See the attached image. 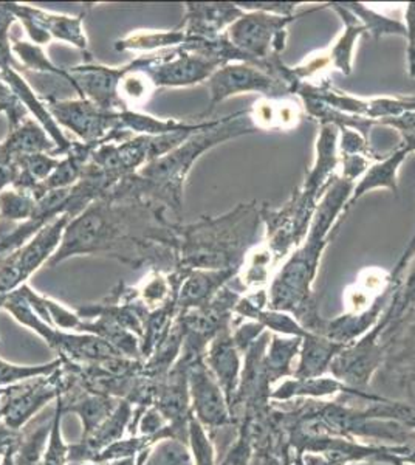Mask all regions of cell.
<instances>
[{"label": "cell", "mask_w": 415, "mask_h": 465, "mask_svg": "<svg viewBox=\"0 0 415 465\" xmlns=\"http://www.w3.org/2000/svg\"><path fill=\"white\" fill-rule=\"evenodd\" d=\"M340 134H341V142H340V149H338V155L340 157L366 155V157L372 160L368 140L361 134L353 131V129H347V127L340 129Z\"/></svg>", "instance_id": "obj_37"}, {"label": "cell", "mask_w": 415, "mask_h": 465, "mask_svg": "<svg viewBox=\"0 0 415 465\" xmlns=\"http://www.w3.org/2000/svg\"><path fill=\"white\" fill-rule=\"evenodd\" d=\"M388 351L380 341L379 331L372 328L361 339L347 344L331 361L329 374L351 388L368 391L373 377L383 370Z\"/></svg>", "instance_id": "obj_8"}, {"label": "cell", "mask_w": 415, "mask_h": 465, "mask_svg": "<svg viewBox=\"0 0 415 465\" xmlns=\"http://www.w3.org/2000/svg\"><path fill=\"white\" fill-rule=\"evenodd\" d=\"M415 256V232L412 234V238H410V242L408 243V247H406L405 252L401 254V258H400L399 262L395 265L394 272L390 273L392 275V280L394 281H401L403 280V276H405V272L410 267V261L414 260Z\"/></svg>", "instance_id": "obj_40"}, {"label": "cell", "mask_w": 415, "mask_h": 465, "mask_svg": "<svg viewBox=\"0 0 415 465\" xmlns=\"http://www.w3.org/2000/svg\"><path fill=\"white\" fill-rule=\"evenodd\" d=\"M290 465H304V460H302V456H294L293 460L290 462Z\"/></svg>", "instance_id": "obj_45"}, {"label": "cell", "mask_w": 415, "mask_h": 465, "mask_svg": "<svg viewBox=\"0 0 415 465\" xmlns=\"http://www.w3.org/2000/svg\"><path fill=\"white\" fill-rule=\"evenodd\" d=\"M302 339L272 333L269 346L263 355V368L272 386L294 377L296 363L300 359Z\"/></svg>", "instance_id": "obj_23"}, {"label": "cell", "mask_w": 415, "mask_h": 465, "mask_svg": "<svg viewBox=\"0 0 415 465\" xmlns=\"http://www.w3.org/2000/svg\"><path fill=\"white\" fill-rule=\"evenodd\" d=\"M265 331H267V329L263 328L262 324H259L258 322L239 320V318L234 317L232 335L236 348L239 349V352L242 355L245 354L248 349L252 348V343H254Z\"/></svg>", "instance_id": "obj_36"}, {"label": "cell", "mask_w": 415, "mask_h": 465, "mask_svg": "<svg viewBox=\"0 0 415 465\" xmlns=\"http://www.w3.org/2000/svg\"><path fill=\"white\" fill-rule=\"evenodd\" d=\"M190 447L191 458L194 465H217L216 445L210 438V434L206 433L205 429L195 420L194 416L190 422Z\"/></svg>", "instance_id": "obj_32"}, {"label": "cell", "mask_w": 415, "mask_h": 465, "mask_svg": "<svg viewBox=\"0 0 415 465\" xmlns=\"http://www.w3.org/2000/svg\"><path fill=\"white\" fill-rule=\"evenodd\" d=\"M184 41H186L184 32L155 33V35H137L118 44L116 47L120 50L122 48L166 47V45L183 44Z\"/></svg>", "instance_id": "obj_34"}, {"label": "cell", "mask_w": 415, "mask_h": 465, "mask_svg": "<svg viewBox=\"0 0 415 465\" xmlns=\"http://www.w3.org/2000/svg\"><path fill=\"white\" fill-rule=\"evenodd\" d=\"M191 462L190 447L173 439L144 450L135 460V465H190Z\"/></svg>", "instance_id": "obj_29"}, {"label": "cell", "mask_w": 415, "mask_h": 465, "mask_svg": "<svg viewBox=\"0 0 415 465\" xmlns=\"http://www.w3.org/2000/svg\"><path fill=\"white\" fill-rule=\"evenodd\" d=\"M406 39H408V63L410 76L415 78V2L406 5Z\"/></svg>", "instance_id": "obj_39"}, {"label": "cell", "mask_w": 415, "mask_h": 465, "mask_svg": "<svg viewBox=\"0 0 415 465\" xmlns=\"http://www.w3.org/2000/svg\"><path fill=\"white\" fill-rule=\"evenodd\" d=\"M258 133L252 126L247 111L236 112L232 115L216 120L210 127L193 134L179 148L173 149L160 159H155L143 168V179L158 185L160 196L179 213L182 208V194L186 175L190 174L195 160L208 149L223 143L232 138Z\"/></svg>", "instance_id": "obj_3"}, {"label": "cell", "mask_w": 415, "mask_h": 465, "mask_svg": "<svg viewBox=\"0 0 415 465\" xmlns=\"http://www.w3.org/2000/svg\"><path fill=\"white\" fill-rule=\"evenodd\" d=\"M236 5L245 13L262 11L276 16H293L296 6L302 5V2H237Z\"/></svg>", "instance_id": "obj_38"}, {"label": "cell", "mask_w": 415, "mask_h": 465, "mask_svg": "<svg viewBox=\"0 0 415 465\" xmlns=\"http://www.w3.org/2000/svg\"><path fill=\"white\" fill-rule=\"evenodd\" d=\"M53 414H37L21 430V438L15 444V465H41L52 430Z\"/></svg>", "instance_id": "obj_27"}, {"label": "cell", "mask_w": 415, "mask_h": 465, "mask_svg": "<svg viewBox=\"0 0 415 465\" xmlns=\"http://www.w3.org/2000/svg\"><path fill=\"white\" fill-rule=\"evenodd\" d=\"M410 155V153L406 149L400 148L394 153H390V157H386V159L377 162V163H372L368 173L361 177L358 185L353 188L352 196L344 206V214L355 205V202L360 201L369 191L386 188V190L392 191L394 194H399L397 174H399L400 166Z\"/></svg>", "instance_id": "obj_24"}, {"label": "cell", "mask_w": 415, "mask_h": 465, "mask_svg": "<svg viewBox=\"0 0 415 465\" xmlns=\"http://www.w3.org/2000/svg\"><path fill=\"white\" fill-rule=\"evenodd\" d=\"M388 339V359L383 370L400 374L410 371L415 374V312L397 326Z\"/></svg>", "instance_id": "obj_26"}, {"label": "cell", "mask_w": 415, "mask_h": 465, "mask_svg": "<svg viewBox=\"0 0 415 465\" xmlns=\"http://www.w3.org/2000/svg\"><path fill=\"white\" fill-rule=\"evenodd\" d=\"M63 365L47 376L0 388V423L21 431L48 403L63 394Z\"/></svg>", "instance_id": "obj_5"}, {"label": "cell", "mask_w": 415, "mask_h": 465, "mask_svg": "<svg viewBox=\"0 0 415 465\" xmlns=\"http://www.w3.org/2000/svg\"><path fill=\"white\" fill-rule=\"evenodd\" d=\"M132 419L133 405L127 401H120L111 418L105 419L92 433L83 436L76 444H70V464L95 462L96 456L103 450L124 439L131 427Z\"/></svg>", "instance_id": "obj_12"}, {"label": "cell", "mask_w": 415, "mask_h": 465, "mask_svg": "<svg viewBox=\"0 0 415 465\" xmlns=\"http://www.w3.org/2000/svg\"><path fill=\"white\" fill-rule=\"evenodd\" d=\"M415 312V256L410 261V267L406 270V276H403L401 284L395 291L390 300V306L384 311L383 315L377 322L380 341L383 343L384 339L394 331L401 322Z\"/></svg>", "instance_id": "obj_25"}, {"label": "cell", "mask_w": 415, "mask_h": 465, "mask_svg": "<svg viewBox=\"0 0 415 465\" xmlns=\"http://www.w3.org/2000/svg\"><path fill=\"white\" fill-rule=\"evenodd\" d=\"M302 460L304 465H349L346 460L331 453H304Z\"/></svg>", "instance_id": "obj_41"}, {"label": "cell", "mask_w": 415, "mask_h": 465, "mask_svg": "<svg viewBox=\"0 0 415 465\" xmlns=\"http://www.w3.org/2000/svg\"><path fill=\"white\" fill-rule=\"evenodd\" d=\"M344 6L352 13L353 16L357 17L358 21L363 24L366 32L375 41H380L384 36L406 37V25L403 22L383 16V15L375 13L368 6L357 4V2H344Z\"/></svg>", "instance_id": "obj_28"}, {"label": "cell", "mask_w": 415, "mask_h": 465, "mask_svg": "<svg viewBox=\"0 0 415 465\" xmlns=\"http://www.w3.org/2000/svg\"><path fill=\"white\" fill-rule=\"evenodd\" d=\"M0 210L6 219H28L36 216V206L30 197L17 194L16 191H5L0 194Z\"/></svg>", "instance_id": "obj_33"}, {"label": "cell", "mask_w": 415, "mask_h": 465, "mask_svg": "<svg viewBox=\"0 0 415 465\" xmlns=\"http://www.w3.org/2000/svg\"><path fill=\"white\" fill-rule=\"evenodd\" d=\"M52 111L58 116L59 122L74 129V133L85 140L100 137L111 124V118L116 116L107 114L89 101L53 103Z\"/></svg>", "instance_id": "obj_20"}, {"label": "cell", "mask_w": 415, "mask_h": 465, "mask_svg": "<svg viewBox=\"0 0 415 465\" xmlns=\"http://www.w3.org/2000/svg\"><path fill=\"white\" fill-rule=\"evenodd\" d=\"M188 366L190 363L179 357L168 376L158 385L157 397L153 402V408L168 423L173 440L186 445L190 440V422L193 419Z\"/></svg>", "instance_id": "obj_9"}, {"label": "cell", "mask_w": 415, "mask_h": 465, "mask_svg": "<svg viewBox=\"0 0 415 465\" xmlns=\"http://www.w3.org/2000/svg\"><path fill=\"white\" fill-rule=\"evenodd\" d=\"M0 465H15V445H11L5 455L0 458Z\"/></svg>", "instance_id": "obj_43"}, {"label": "cell", "mask_w": 415, "mask_h": 465, "mask_svg": "<svg viewBox=\"0 0 415 465\" xmlns=\"http://www.w3.org/2000/svg\"><path fill=\"white\" fill-rule=\"evenodd\" d=\"M19 438H21V431H13L0 423V458L5 455L6 450L10 449L11 445L16 444Z\"/></svg>", "instance_id": "obj_42"}, {"label": "cell", "mask_w": 415, "mask_h": 465, "mask_svg": "<svg viewBox=\"0 0 415 465\" xmlns=\"http://www.w3.org/2000/svg\"><path fill=\"white\" fill-rule=\"evenodd\" d=\"M205 361L212 376L216 377L217 383L221 385L226 402L232 410V401L241 383L243 365V355L234 344L232 328L217 333L206 349Z\"/></svg>", "instance_id": "obj_13"}, {"label": "cell", "mask_w": 415, "mask_h": 465, "mask_svg": "<svg viewBox=\"0 0 415 465\" xmlns=\"http://www.w3.org/2000/svg\"><path fill=\"white\" fill-rule=\"evenodd\" d=\"M64 390L61 394V401L64 405V414L74 412L83 423V436L92 433L98 429L105 419L111 418L115 411L120 399L114 397L96 396L81 390L78 386L69 385L64 381ZM81 436V438H83Z\"/></svg>", "instance_id": "obj_17"}, {"label": "cell", "mask_w": 415, "mask_h": 465, "mask_svg": "<svg viewBox=\"0 0 415 465\" xmlns=\"http://www.w3.org/2000/svg\"><path fill=\"white\" fill-rule=\"evenodd\" d=\"M337 177H329L322 171L311 168L304 183L291 193L281 208L263 203L259 212L265 230L261 242L273 253L274 260L284 261L304 242L311 230L321 199Z\"/></svg>", "instance_id": "obj_4"}, {"label": "cell", "mask_w": 415, "mask_h": 465, "mask_svg": "<svg viewBox=\"0 0 415 465\" xmlns=\"http://www.w3.org/2000/svg\"><path fill=\"white\" fill-rule=\"evenodd\" d=\"M342 348H344L342 344L335 343L322 335L307 332L302 339L294 377L307 379V377L326 376L331 370V361L341 352Z\"/></svg>", "instance_id": "obj_22"}, {"label": "cell", "mask_w": 415, "mask_h": 465, "mask_svg": "<svg viewBox=\"0 0 415 465\" xmlns=\"http://www.w3.org/2000/svg\"><path fill=\"white\" fill-rule=\"evenodd\" d=\"M401 281L392 280V275L379 267H368L358 273L353 284L344 292V313L368 312L369 309L377 306L384 300H390L399 289Z\"/></svg>", "instance_id": "obj_14"}, {"label": "cell", "mask_w": 415, "mask_h": 465, "mask_svg": "<svg viewBox=\"0 0 415 465\" xmlns=\"http://www.w3.org/2000/svg\"><path fill=\"white\" fill-rule=\"evenodd\" d=\"M252 322H258L269 332L279 333V335H287V337H301L304 339L309 331H305L301 322L287 312H279L272 309H263L258 311L252 317Z\"/></svg>", "instance_id": "obj_31"}, {"label": "cell", "mask_w": 415, "mask_h": 465, "mask_svg": "<svg viewBox=\"0 0 415 465\" xmlns=\"http://www.w3.org/2000/svg\"><path fill=\"white\" fill-rule=\"evenodd\" d=\"M248 116L256 131H293L305 116L304 106L300 98H269L261 96L248 109Z\"/></svg>", "instance_id": "obj_16"}, {"label": "cell", "mask_w": 415, "mask_h": 465, "mask_svg": "<svg viewBox=\"0 0 415 465\" xmlns=\"http://www.w3.org/2000/svg\"><path fill=\"white\" fill-rule=\"evenodd\" d=\"M239 270H193L179 292V311L200 309L210 304L214 296L236 278Z\"/></svg>", "instance_id": "obj_18"}, {"label": "cell", "mask_w": 415, "mask_h": 465, "mask_svg": "<svg viewBox=\"0 0 415 465\" xmlns=\"http://www.w3.org/2000/svg\"><path fill=\"white\" fill-rule=\"evenodd\" d=\"M326 8L335 11L344 24L341 36L338 37L331 47L327 48L326 54L331 59V70H338L344 76L352 74L353 48L360 37L366 35L363 24L353 16L344 6V2L326 4Z\"/></svg>", "instance_id": "obj_21"}, {"label": "cell", "mask_w": 415, "mask_h": 465, "mask_svg": "<svg viewBox=\"0 0 415 465\" xmlns=\"http://www.w3.org/2000/svg\"><path fill=\"white\" fill-rule=\"evenodd\" d=\"M81 465H101V464H94V462H85V464Z\"/></svg>", "instance_id": "obj_46"}, {"label": "cell", "mask_w": 415, "mask_h": 465, "mask_svg": "<svg viewBox=\"0 0 415 465\" xmlns=\"http://www.w3.org/2000/svg\"><path fill=\"white\" fill-rule=\"evenodd\" d=\"M258 202L239 205L219 217L180 227V269L241 270L259 243L262 225Z\"/></svg>", "instance_id": "obj_2"}, {"label": "cell", "mask_w": 415, "mask_h": 465, "mask_svg": "<svg viewBox=\"0 0 415 465\" xmlns=\"http://www.w3.org/2000/svg\"><path fill=\"white\" fill-rule=\"evenodd\" d=\"M64 405L61 396L56 399L53 408V422L47 447L44 451L41 465H67L70 464V444L64 440L63 436Z\"/></svg>", "instance_id": "obj_30"}, {"label": "cell", "mask_w": 415, "mask_h": 465, "mask_svg": "<svg viewBox=\"0 0 415 465\" xmlns=\"http://www.w3.org/2000/svg\"><path fill=\"white\" fill-rule=\"evenodd\" d=\"M245 11L236 4H188L186 37H216L241 19Z\"/></svg>", "instance_id": "obj_19"}, {"label": "cell", "mask_w": 415, "mask_h": 465, "mask_svg": "<svg viewBox=\"0 0 415 465\" xmlns=\"http://www.w3.org/2000/svg\"><path fill=\"white\" fill-rule=\"evenodd\" d=\"M208 89L211 94L210 107L203 112V116L211 115L222 101L239 94H259L269 98L291 96L289 85L252 64L232 63L222 65L211 74Z\"/></svg>", "instance_id": "obj_7"}, {"label": "cell", "mask_w": 415, "mask_h": 465, "mask_svg": "<svg viewBox=\"0 0 415 465\" xmlns=\"http://www.w3.org/2000/svg\"><path fill=\"white\" fill-rule=\"evenodd\" d=\"M377 123L390 127L399 134L400 140H401L400 148L406 149L410 153H415V112H406L403 115L390 116V118H383Z\"/></svg>", "instance_id": "obj_35"}, {"label": "cell", "mask_w": 415, "mask_h": 465, "mask_svg": "<svg viewBox=\"0 0 415 465\" xmlns=\"http://www.w3.org/2000/svg\"><path fill=\"white\" fill-rule=\"evenodd\" d=\"M346 396L361 399L368 403L381 402L384 396L373 391H361L347 386L331 374L320 377H291L274 386L272 401L274 403H290L293 401H326L333 397Z\"/></svg>", "instance_id": "obj_11"}, {"label": "cell", "mask_w": 415, "mask_h": 465, "mask_svg": "<svg viewBox=\"0 0 415 465\" xmlns=\"http://www.w3.org/2000/svg\"><path fill=\"white\" fill-rule=\"evenodd\" d=\"M105 465H135V460H114V462H107Z\"/></svg>", "instance_id": "obj_44"}, {"label": "cell", "mask_w": 415, "mask_h": 465, "mask_svg": "<svg viewBox=\"0 0 415 465\" xmlns=\"http://www.w3.org/2000/svg\"><path fill=\"white\" fill-rule=\"evenodd\" d=\"M184 360L190 363L188 383L193 416L214 442L219 434L225 433L228 430L234 431L232 410L216 377L212 376L210 368L206 366L205 359Z\"/></svg>", "instance_id": "obj_6"}, {"label": "cell", "mask_w": 415, "mask_h": 465, "mask_svg": "<svg viewBox=\"0 0 415 465\" xmlns=\"http://www.w3.org/2000/svg\"><path fill=\"white\" fill-rule=\"evenodd\" d=\"M355 183L337 175L321 199L311 230L270 282L269 309L293 315L301 326L315 332L322 315L320 313L313 284L320 270L321 256L331 241V232L341 223L344 206L352 196Z\"/></svg>", "instance_id": "obj_1"}, {"label": "cell", "mask_w": 415, "mask_h": 465, "mask_svg": "<svg viewBox=\"0 0 415 465\" xmlns=\"http://www.w3.org/2000/svg\"><path fill=\"white\" fill-rule=\"evenodd\" d=\"M163 63L157 69L151 70L153 84L155 85H180L200 84L208 81L221 64L211 59L203 58L200 54H190L183 48L179 52H173L171 56H162Z\"/></svg>", "instance_id": "obj_15"}, {"label": "cell", "mask_w": 415, "mask_h": 465, "mask_svg": "<svg viewBox=\"0 0 415 465\" xmlns=\"http://www.w3.org/2000/svg\"><path fill=\"white\" fill-rule=\"evenodd\" d=\"M69 223V216H61L56 223L43 228L32 242L13 254L4 267H0V293L10 295L21 282L32 275L37 265L47 260L53 249L58 245L61 234Z\"/></svg>", "instance_id": "obj_10"}]
</instances>
